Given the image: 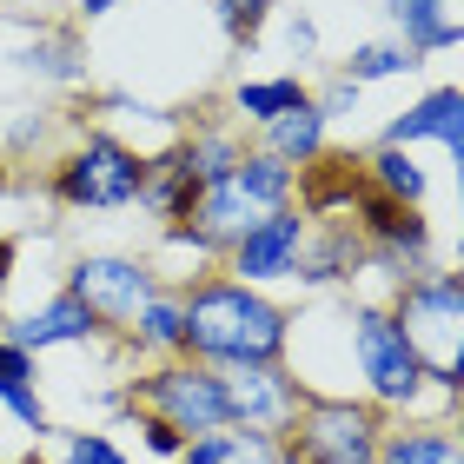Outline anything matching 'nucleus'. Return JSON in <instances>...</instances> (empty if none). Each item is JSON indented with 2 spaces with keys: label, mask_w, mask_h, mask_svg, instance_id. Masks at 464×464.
<instances>
[{
  "label": "nucleus",
  "mask_w": 464,
  "mask_h": 464,
  "mask_svg": "<svg viewBox=\"0 0 464 464\" xmlns=\"http://www.w3.org/2000/svg\"><path fill=\"white\" fill-rule=\"evenodd\" d=\"M246 445H239V458L232 464H279V438H266V431H239Z\"/></svg>",
  "instance_id": "c85d7f7f"
},
{
  "label": "nucleus",
  "mask_w": 464,
  "mask_h": 464,
  "mask_svg": "<svg viewBox=\"0 0 464 464\" xmlns=\"http://www.w3.org/2000/svg\"><path fill=\"white\" fill-rule=\"evenodd\" d=\"M120 7V0H80V14H87V20H100V14H113Z\"/></svg>",
  "instance_id": "473e14b6"
},
{
  "label": "nucleus",
  "mask_w": 464,
  "mask_h": 464,
  "mask_svg": "<svg viewBox=\"0 0 464 464\" xmlns=\"http://www.w3.org/2000/svg\"><path fill=\"white\" fill-rule=\"evenodd\" d=\"M345 319H352V372H358V385H365V405H378V411H418L431 385H425V372H418L405 332L392 325V312L372 305V299H358Z\"/></svg>",
  "instance_id": "39448f33"
},
{
  "label": "nucleus",
  "mask_w": 464,
  "mask_h": 464,
  "mask_svg": "<svg viewBox=\"0 0 464 464\" xmlns=\"http://www.w3.org/2000/svg\"><path fill=\"white\" fill-rule=\"evenodd\" d=\"M199 193H206V179H199L193 153H186V140H179V146H166L160 160H146V193H140V206H146V213H153L160 226L193 219Z\"/></svg>",
  "instance_id": "f8f14e48"
},
{
  "label": "nucleus",
  "mask_w": 464,
  "mask_h": 464,
  "mask_svg": "<svg viewBox=\"0 0 464 464\" xmlns=\"http://www.w3.org/2000/svg\"><path fill=\"white\" fill-rule=\"evenodd\" d=\"M385 14H392V27L398 40L425 60V53H445L464 40V20L451 14V0H385Z\"/></svg>",
  "instance_id": "2eb2a0df"
},
{
  "label": "nucleus",
  "mask_w": 464,
  "mask_h": 464,
  "mask_svg": "<svg viewBox=\"0 0 464 464\" xmlns=\"http://www.w3.org/2000/svg\"><path fill=\"white\" fill-rule=\"evenodd\" d=\"M7 345H20V352H47V345H87V339H100V319L87 305L73 299V292H53L47 305H34V312H20V319L0 332Z\"/></svg>",
  "instance_id": "9b49d317"
},
{
  "label": "nucleus",
  "mask_w": 464,
  "mask_h": 464,
  "mask_svg": "<svg viewBox=\"0 0 464 464\" xmlns=\"http://www.w3.org/2000/svg\"><path fill=\"white\" fill-rule=\"evenodd\" d=\"M239 445H246L239 431H213V438H193V445L179 451V464H232V458H239Z\"/></svg>",
  "instance_id": "bb28decb"
},
{
  "label": "nucleus",
  "mask_w": 464,
  "mask_h": 464,
  "mask_svg": "<svg viewBox=\"0 0 464 464\" xmlns=\"http://www.w3.org/2000/svg\"><path fill=\"white\" fill-rule=\"evenodd\" d=\"M140 352H160V358H186V299L173 285H160L153 299L140 305V319H133V332H126Z\"/></svg>",
  "instance_id": "f3484780"
},
{
  "label": "nucleus",
  "mask_w": 464,
  "mask_h": 464,
  "mask_svg": "<svg viewBox=\"0 0 464 464\" xmlns=\"http://www.w3.org/2000/svg\"><path fill=\"white\" fill-rule=\"evenodd\" d=\"M378 464H464L451 425H385Z\"/></svg>",
  "instance_id": "a211bd4d"
},
{
  "label": "nucleus",
  "mask_w": 464,
  "mask_h": 464,
  "mask_svg": "<svg viewBox=\"0 0 464 464\" xmlns=\"http://www.w3.org/2000/svg\"><path fill=\"white\" fill-rule=\"evenodd\" d=\"M358 93H365V87H352L345 73H332L325 87L312 93V107H319V113H325V126H332V120H345V113H358Z\"/></svg>",
  "instance_id": "a878e982"
},
{
  "label": "nucleus",
  "mask_w": 464,
  "mask_h": 464,
  "mask_svg": "<svg viewBox=\"0 0 464 464\" xmlns=\"http://www.w3.org/2000/svg\"><path fill=\"white\" fill-rule=\"evenodd\" d=\"M140 438H146V451H153V458H173V464H179V451H186V438L166 425V418H153V411H140Z\"/></svg>",
  "instance_id": "cd10ccee"
},
{
  "label": "nucleus",
  "mask_w": 464,
  "mask_h": 464,
  "mask_svg": "<svg viewBox=\"0 0 464 464\" xmlns=\"http://www.w3.org/2000/svg\"><path fill=\"white\" fill-rule=\"evenodd\" d=\"M0 405H7L34 438L47 431V405H40V392H34V352H20L7 339H0Z\"/></svg>",
  "instance_id": "aec40b11"
},
{
  "label": "nucleus",
  "mask_w": 464,
  "mask_h": 464,
  "mask_svg": "<svg viewBox=\"0 0 464 464\" xmlns=\"http://www.w3.org/2000/svg\"><path fill=\"white\" fill-rule=\"evenodd\" d=\"M146 193V153L113 133H87L53 166V199L73 213H126Z\"/></svg>",
  "instance_id": "423d86ee"
},
{
  "label": "nucleus",
  "mask_w": 464,
  "mask_h": 464,
  "mask_svg": "<svg viewBox=\"0 0 464 464\" xmlns=\"http://www.w3.org/2000/svg\"><path fill=\"white\" fill-rule=\"evenodd\" d=\"M299 100H312V87H299L292 73H279V80H239L232 87V107H239L252 126H272L279 113H292Z\"/></svg>",
  "instance_id": "4be33fe9"
},
{
  "label": "nucleus",
  "mask_w": 464,
  "mask_h": 464,
  "mask_svg": "<svg viewBox=\"0 0 464 464\" xmlns=\"http://www.w3.org/2000/svg\"><path fill=\"white\" fill-rule=\"evenodd\" d=\"M458 166V272H464V160H451Z\"/></svg>",
  "instance_id": "7c9ffc66"
},
{
  "label": "nucleus",
  "mask_w": 464,
  "mask_h": 464,
  "mask_svg": "<svg viewBox=\"0 0 464 464\" xmlns=\"http://www.w3.org/2000/svg\"><path fill=\"white\" fill-rule=\"evenodd\" d=\"M305 246H312V213H305V206H279V213H266L246 239L226 246V272L239 285H252V292L279 285V279H299Z\"/></svg>",
  "instance_id": "6e6552de"
},
{
  "label": "nucleus",
  "mask_w": 464,
  "mask_h": 464,
  "mask_svg": "<svg viewBox=\"0 0 464 464\" xmlns=\"http://www.w3.org/2000/svg\"><path fill=\"white\" fill-rule=\"evenodd\" d=\"M67 464H126L107 431H67Z\"/></svg>",
  "instance_id": "393cba45"
},
{
  "label": "nucleus",
  "mask_w": 464,
  "mask_h": 464,
  "mask_svg": "<svg viewBox=\"0 0 464 464\" xmlns=\"http://www.w3.org/2000/svg\"><path fill=\"white\" fill-rule=\"evenodd\" d=\"M186 153H193V166H199V179L213 186V179H226L232 166H239V153H246V146L232 140V133H213V126H206V133H193V140H186Z\"/></svg>",
  "instance_id": "5701e85b"
},
{
  "label": "nucleus",
  "mask_w": 464,
  "mask_h": 464,
  "mask_svg": "<svg viewBox=\"0 0 464 464\" xmlns=\"http://www.w3.org/2000/svg\"><path fill=\"white\" fill-rule=\"evenodd\" d=\"M418 67H425V60H418L405 40H365V47L345 53L339 73L352 80V87H378V80H405V73H418Z\"/></svg>",
  "instance_id": "412c9836"
},
{
  "label": "nucleus",
  "mask_w": 464,
  "mask_h": 464,
  "mask_svg": "<svg viewBox=\"0 0 464 464\" xmlns=\"http://www.w3.org/2000/svg\"><path fill=\"white\" fill-rule=\"evenodd\" d=\"M219 378H226V398H232V431L285 438V425L312 398L299 385V372H285V365H239V372H219Z\"/></svg>",
  "instance_id": "1a4fd4ad"
},
{
  "label": "nucleus",
  "mask_w": 464,
  "mask_h": 464,
  "mask_svg": "<svg viewBox=\"0 0 464 464\" xmlns=\"http://www.w3.org/2000/svg\"><path fill=\"white\" fill-rule=\"evenodd\" d=\"M14 279V239H0V285Z\"/></svg>",
  "instance_id": "2f4dec72"
},
{
  "label": "nucleus",
  "mask_w": 464,
  "mask_h": 464,
  "mask_svg": "<svg viewBox=\"0 0 464 464\" xmlns=\"http://www.w3.org/2000/svg\"><path fill=\"white\" fill-rule=\"evenodd\" d=\"M179 299H186V358L193 365L239 372V365H279L292 352V312L239 279H193Z\"/></svg>",
  "instance_id": "f257e3e1"
},
{
  "label": "nucleus",
  "mask_w": 464,
  "mask_h": 464,
  "mask_svg": "<svg viewBox=\"0 0 464 464\" xmlns=\"http://www.w3.org/2000/svg\"><path fill=\"white\" fill-rule=\"evenodd\" d=\"M292 47L312 53V47H319V27H312V20H292Z\"/></svg>",
  "instance_id": "c756f323"
},
{
  "label": "nucleus",
  "mask_w": 464,
  "mask_h": 464,
  "mask_svg": "<svg viewBox=\"0 0 464 464\" xmlns=\"http://www.w3.org/2000/svg\"><path fill=\"white\" fill-rule=\"evenodd\" d=\"M60 292H73V299L100 319V332H133L140 305L160 292V272H153V259L87 252V259H73V272H67V285H60Z\"/></svg>",
  "instance_id": "0eeeda50"
},
{
  "label": "nucleus",
  "mask_w": 464,
  "mask_h": 464,
  "mask_svg": "<svg viewBox=\"0 0 464 464\" xmlns=\"http://www.w3.org/2000/svg\"><path fill=\"white\" fill-rule=\"evenodd\" d=\"M445 146L451 160H464V87H431L418 107H405L398 120H385V133H378V146Z\"/></svg>",
  "instance_id": "9d476101"
},
{
  "label": "nucleus",
  "mask_w": 464,
  "mask_h": 464,
  "mask_svg": "<svg viewBox=\"0 0 464 464\" xmlns=\"http://www.w3.org/2000/svg\"><path fill=\"white\" fill-rule=\"evenodd\" d=\"M219 7V27L232 34V40H252L266 27V14H272V0H213Z\"/></svg>",
  "instance_id": "b1692460"
},
{
  "label": "nucleus",
  "mask_w": 464,
  "mask_h": 464,
  "mask_svg": "<svg viewBox=\"0 0 464 464\" xmlns=\"http://www.w3.org/2000/svg\"><path fill=\"white\" fill-rule=\"evenodd\" d=\"M451 438H458V451H464V398H458V411H451Z\"/></svg>",
  "instance_id": "72a5a7b5"
},
{
  "label": "nucleus",
  "mask_w": 464,
  "mask_h": 464,
  "mask_svg": "<svg viewBox=\"0 0 464 464\" xmlns=\"http://www.w3.org/2000/svg\"><path fill=\"white\" fill-rule=\"evenodd\" d=\"M232 179H239V193L259 206V213H279V206H292V193H299V173H292L285 160L259 153V146H246V153H239Z\"/></svg>",
  "instance_id": "6ab92c4d"
},
{
  "label": "nucleus",
  "mask_w": 464,
  "mask_h": 464,
  "mask_svg": "<svg viewBox=\"0 0 464 464\" xmlns=\"http://www.w3.org/2000/svg\"><path fill=\"white\" fill-rule=\"evenodd\" d=\"M358 179L372 186V193H385V199H398V206H425V166H418L405 146H372L365 160H358Z\"/></svg>",
  "instance_id": "dca6fc26"
},
{
  "label": "nucleus",
  "mask_w": 464,
  "mask_h": 464,
  "mask_svg": "<svg viewBox=\"0 0 464 464\" xmlns=\"http://www.w3.org/2000/svg\"><path fill=\"white\" fill-rule=\"evenodd\" d=\"M126 398L140 411L166 418L186 445L193 438H213V431H232V398H226V378L213 365H193V358H166V365L126 378Z\"/></svg>",
  "instance_id": "20e7f679"
},
{
  "label": "nucleus",
  "mask_w": 464,
  "mask_h": 464,
  "mask_svg": "<svg viewBox=\"0 0 464 464\" xmlns=\"http://www.w3.org/2000/svg\"><path fill=\"white\" fill-rule=\"evenodd\" d=\"M365 266V239H358L352 219H312V246H305V266H299V285H345L352 272Z\"/></svg>",
  "instance_id": "ddd939ff"
},
{
  "label": "nucleus",
  "mask_w": 464,
  "mask_h": 464,
  "mask_svg": "<svg viewBox=\"0 0 464 464\" xmlns=\"http://www.w3.org/2000/svg\"><path fill=\"white\" fill-rule=\"evenodd\" d=\"M325 113L312 107V100H299L292 113H279L272 126H259V153H272V160H285L292 173H305V166H319L325 160Z\"/></svg>",
  "instance_id": "4468645a"
},
{
  "label": "nucleus",
  "mask_w": 464,
  "mask_h": 464,
  "mask_svg": "<svg viewBox=\"0 0 464 464\" xmlns=\"http://www.w3.org/2000/svg\"><path fill=\"white\" fill-rule=\"evenodd\" d=\"M385 411L365 398H305L279 438V464H378Z\"/></svg>",
  "instance_id": "7ed1b4c3"
},
{
  "label": "nucleus",
  "mask_w": 464,
  "mask_h": 464,
  "mask_svg": "<svg viewBox=\"0 0 464 464\" xmlns=\"http://www.w3.org/2000/svg\"><path fill=\"white\" fill-rule=\"evenodd\" d=\"M392 325L405 332V345L425 372L438 398H464V272H425L392 292Z\"/></svg>",
  "instance_id": "f03ea898"
}]
</instances>
